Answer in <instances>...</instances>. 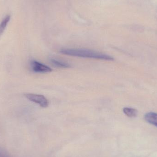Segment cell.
I'll use <instances>...</instances> for the list:
<instances>
[{"label": "cell", "instance_id": "obj_1", "mask_svg": "<svg viewBox=\"0 0 157 157\" xmlns=\"http://www.w3.org/2000/svg\"><path fill=\"white\" fill-rule=\"evenodd\" d=\"M60 52L62 54L69 56L91 58L97 59L113 61L114 59L111 56L91 50L84 49H62Z\"/></svg>", "mask_w": 157, "mask_h": 157}, {"label": "cell", "instance_id": "obj_4", "mask_svg": "<svg viewBox=\"0 0 157 157\" xmlns=\"http://www.w3.org/2000/svg\"><path fill=\"white\" fill-rule=\"evenodd\" d=\"M145 120L147 122L157 127V113L149 112L145 115Z\"/></svg>", "mask_w": 157, "mask_h": 157}, {"label": "cell", "instance_id": "obj_3", "mask_svg": "<svg viewBox=\"0 0 157 157\" xmlns=\"http://www.w3.org/2000/svg\"><path fill=\"white\" fill-rule=\"evenodd\" d=\"M30 66L32 71L34 72L38 73H46L51 72L52 71V69L48 66L36 60L31 61L30 63Z\"/></svg>", "mask_w": 157, "mask_h": 157}, {"label": "cell", "instance_id": "obj_8", "mask_svg": "<svg viewBox=\"0 0 157 157\" xmlns=\"http://www.w3.org/2000/svg\"><path fill=\"white\" fill-rule=\"evenodd\" d=\"M0 157H11L8 152L0 148Z\"/></svg>", "mask_w": 157, "mask_h": 157}, {"label": "cell", "instance_id": "obj_6", "mask_svg": "<svg viewBox=\"0 0 157 157\" xmlns=\"http://www.w3.org/2000/svg\"><path fill=\"white\" fill-rule=\"evenodd\" d=\"M51 61L54 66L59 68H68L71 67L70 64L61 61H59L55 59H52Z\"/></svg>", "mask_w": 157, "mask_h": 157}, {"label": "cell", "instance_id": "obj_7", "mask_svg": "<svg viewBox=\"0 0 157 157\" xmlns=\"http://www.w3.org/2000/svg\"><path fill=\"white\" fill-rule=\"evenodd\" d=\"M10 16L7 15L4 18L3 20L1 22V24H0V35H2L5 29L6 28L7 24L10 21Z\"/></svg>", "mask_w": 157, "mask_h": 157}, {"label": "cell", "instance_id": "obj_5", "mask_svg": "<svg viewBox=\"0 0 157 157\" xmlns=\"http://www.w3.org/2000/svg\"><path fill=\"white\" fill-rule=\"evenodd\" d=\"M123 112L126 116L131 118L136 117L137 114V110L136 109L130 107H125L124 108Z\"/></svg>", "mask_w": 157, "mask_h": 157}, {"label": "cell", "instance_id": "obj_2", "mask_svg": "<svg viewBox=\"0 0 157 157\" xmlns=\"http://www.w3.org/2000/svg\"><path fill=\"white\" fill-rule=\"evenodd\" d=\"M25 97L30 101L39 104L42 108H46L48 106V101L43 95L28 93L25 94Z\"/></svg>", "mask_w": 157, "mask_h": 157}]
</instances>
